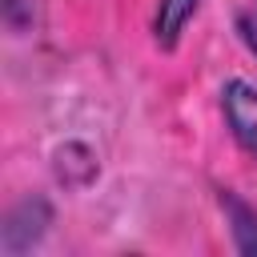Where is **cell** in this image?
I'll return each mask as SVG.
<instances>
[{
  "instance_id": "cell-1",
  "label": "cell",
  "mask_w": 257,
  "mask_h": 257,
  "mask_svg": "<svg viewBox=\"0 0 257 257\" xmlns=\"http://www.w3.org/2000/svg\"><path fill=\"white\" fill-rule=\"evenodd\" d=\"M52 221H56L52 201L44 193H24L20 201L8 205V213L0 221V253L4 257H24V253L40 249Z\"/></svg>"
},
{
  "instance_id": "cell-2",
  "label": "cell",
  "mask_w": 257,
  "mask_h": 257,
  "mask_svg": "<svg viewBox=\"0 0 257 257\" xmlns=\"http://www.w3.org/2000/svg\"><path fill=\"white\" fill-rule=\"evenodd\" d=\"M221 116L229 137L257 161V84L245 76H233L221 84Z\"/></svg>"
},
{
  "instance_id": "cell-3",
  "label": "cell",
  "mask_w": 257,
  "mask_h": 257,
  "mask_svg": "<svg viewBox=\"0 0 257 257\" xmlns=\"http://www.w3.org/2000/svg\"><path fill=\"white\" fill-rule=\"evenodd\" d=\"M52 177H56V185L60 189H68V193H80V189H88L96 177H100V157H96V149L88 145V141H64V145H56L52 149Z\"/></svg>"
},
{
  "instance_id": "cell-4",
  "label": "cell",
  "mask_w": 257,
  "mask_h": 257,
  "mask_svg": "<svg viewBox=\"0 0 257 257\" xmlns=\"http://www.w3.org/2000/svg\"><path fill=\"white\" fill-rule=\"evenodd\" d=\"M213 193H217V205H221V213H225V225H229V241H233V249L245 253V257H257V209H253L237 189L217 185Z\"/></svg>"
},
{
  "instance_id": "cell-5",
  "label": "cell",
  "mask_w": 257,
  "mask_h": 257,
  "mask_svg": "<svg viewBox=\"0 0 257 257\" xmlns=\"http://www.w3.org/2000/svg\"><path fill=\"white\" fill-rule=\"evenodd\" d=\"M197 8H201V0H157L153 20H149L153 44H157L161 52H177L185 28H189L193 16H197Z\"/></svg>"
},
{
  "instance_id": "cell-6",
  "label": "cell",
  "mask_w": 257,
  "mask_h": 257,
  "mask_svg": "<svg viewBox=\"0 0 257 257\" xmlns=\"http://www.w3.org/2000/svg\"><path fill=\"white\" fill-rule=\"evenodd\" d=\"M40 8H44V0H0L4 28H8L12 36H28V32H36V24H40Z\"/></svg>"
},
{
  "instance_id": "cell-7",
  "label": "cell",
  "mask_w": 257,
  "mask_h": 257,
  "mask_svg": "<svg viewBox=\"0 0 257 257\" xmlns=\"http://www.w3.org/2000/svg\"><path fill=\"white\" fill-rule=\"evenodd\" d=\"M233 28H237V40L245 44V52L257 60V0H249L241 12H237V20H233Z\"/></svg>"
}]
</instances>
